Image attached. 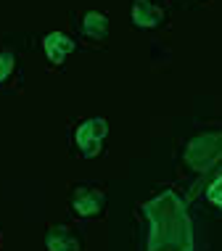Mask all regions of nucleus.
<instances>
[{
    "label": "nucleus",
    "instance_id": "obj_6",
    "mask_svg": "<svg viewBox=\"0 0 222 251\" xmlns=\"http://www.w3.org/2000/svg\"><path fill=\"white\" fill-rule=\"evenodd\" d=\"M130 19L135 29H156L164 24V11L159 5H153L151 0H132L130 5Z\"/></svg>",
    "mask_w": 222,
    "mask_h": 251
},
{
    "label": "nucleus",
    "instance_id": "obj_7",
    "mask_svg": "<svg viewBox=\"0 0 222 251\" xmlns=\"http://www.w3.org/2000/svg\"><path fill=\"white\" fill-rule=\"evenodd\" d=\"M45 249L48 251H82V238L77 230L66 225H53L45 233Z\"/></svg>",
    "mask_w": 222,
    "mask_h": 251
},
{
    "label": "nucleus",
    "instance_id": "obj_3",
    "mask_svg": "<svg viewBox=\"0 0 222 251\" xmlns=\"http://www.w3.org/2000/svg\"><path fill=\"white\" fill-rule=\"evenodd\" d=\"M69 209H72L74 217H79V220L103 217V209H106L103 188L93 185V182H79V185H74L72 193H69Z\"/></svg>",
    "mask_w": 222,
    "mask_h": 251
},
{
    "label": "nucleus",
    "instance_id": "obj_9",
    "mask_svg": "<svg viewBox=\"0 0 222 251\" xmlns=\"http://www.w3.org/2000/svg\"><path fill=\"white\" fill-rule=\"evenodd\" d=\"M209 199L217 203V206H222V177L212 182V188H209Z\"/></svg>",
    "mask_w": 222,
    "mask_h": 251
},
{
    "label": "nucleus",
    "instance_id": "obj_1",
    "mask_svg": "<svg viewBox=\"0 0 222 251\" xmlns=\"http://www.w3.org/2000/svg\"><path fill=\"white\" fill-rule=\"evenodd\" d=\"M143 212L151 222L146 251H191V225L177 193H156L143 203Z\"/></svg>",
    "mask_w": 222,
    "mask_h": 251
},
{
    "label": "nucleus",
    "instance_id": "obj_5",
    "mask_svg": "<svg viewBox=\"0 0 222 251\" xmlns=\"http://www.w3.org/2000/svg\"><path fill=\"white\" fill-rule=\"evenodd\" d=\"M74 22H77V32L90 43H103L109 37V16L100 11H82Z\"/></svg>",
    "mask_w": 222,
    "mask_h": 251
},
{
    "label": "nucleus",
    "instance_id": "obj_2",
    "mask_svg": "<svg viewBox=\"0 0 222 251\" xmlns=\"http://www.w3.org/2000/svg\"><path fill=\"white\" fill-rule=\"evenodd\" d=\"M106 135H109V125L100 117H87L74 127V151L82 159H96L103 151Z\"/></svg>",
    "mask_w": 222,
    "mask_h": 251
},
{
    "label": "nucleus",
    "instance_id": "obj_4",
    "mask_svg": "<svg viewBox=\"0 0 222 251\" xmlns=\"http://www.w3.org/2000/svg\"><path fill=\"white\" fill-rule=\"evenodd\" d=\"M74 50H77V43H74L69 35H64V32H50V35L43 37V53H45V58H48L50 69L53 66L61 69L66 64V58H69Z\"/></svg>",
    "mask_w": 222,
    "mask_h": 251
},
{
    "label": "nucleus",
    "instance_id": "obj_8",
    "mask_svg": "<svg viewBox=\"0 0 222 251\" xmlns=\"http://www.w3.org/2000/svg\"><path fill=\"white\" fill-rule=\"evenodd\" d=\"M19 85V58L13 50H0V90H11Z\"/></svg>",
    "mask_w": 222,
    "mask_h": 251
}]
</instances>
